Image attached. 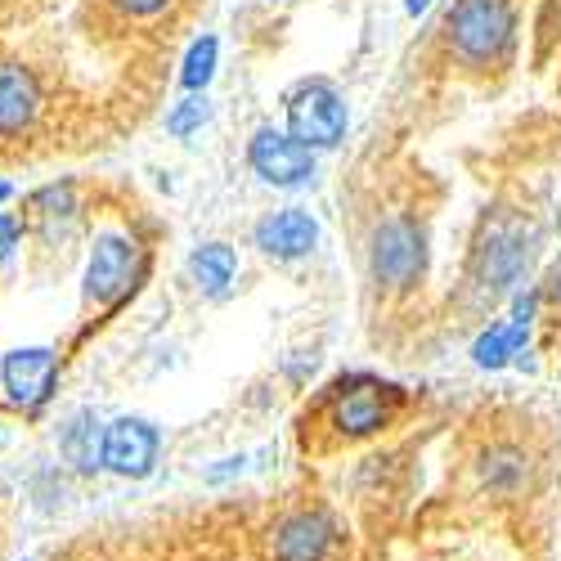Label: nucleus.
Here are the masks:
<instances>
[{
  "label": "nucleus",
  "instance_id": "nucleus-16",
  "mask_svg": "<svg viewBox=\"0 0 561 561\" xmlns=\"http://www.w3.org/2000/svg\"><path fill=\"white\" fill-rule=\"evenodd\" d=\"M27 225H55L59 216H72L77 207V194H72V184H45V190H36L27 203Z\"/></svg>",
  "mask_w": 561,
  "mask_h": 561
},
{
  "label": "nucleus",
  "instance_id": "nucleus-18",
  "mask_svg": "<svg viewBox=\"0 0 561 561\" xmlns=\"http://www.w3.org/2000/svg\"><path fill=\"white\" fill-rule=\"evenodd\" d=\"M203 122H207V100H184V104H175V108H171L167 130H171L175 139H184V135H194Z\"/></svg>",
  "mask_w": 561,
  "mask_h": 561
},
{
  "label": "nucleus",
  "instance_id": "nucleus-22",
  "mask_svg": "<svg viewBox=\"0 0 561 561\" xmlns=\"http://www.w3.org/2000/svg\"><path fill=\"white\" fill-rule=\"evenodd\" d=\"M427 5H432V0H404V10H409V14H423Z\"/></svg>",
  "mask_w": 561,
  "mask_h": 561
},
{
  "label": "nucleus",
  "instance_id": "nucleus-21",
  "mask_svg": "<svg viewBox=\"0 0 561 561\" xmlns=\"http://www.w3.org/2000/svg\"><path fill=\"white\" fill-rule=\"evenodd\" d=\"M543 297H548V301H557V306H561V270H557V274H552V278H548V288H543Z\"/></svg>",
  "mask_w": 561,
  "mask_h": 561
},
{
  "label": "nucleus",
  "instance_id": "nucleus-9",
  "mask_svg": "<svg viewBox=\"0 0 561 561\" xmlns=\"http://www.w3.org/2000/svg\"><path fill=\"white\" fill-rule=\"evenodd\" d=\"M248 162L265 184H278V190H293V184L310 180V171H314V153L306 145H297L288 130H274V126H261L252 135Z\"/></svg>",
  "mask_w": 561,
  "mask_h": 561
},
{
  "label": "nucleus",
  "instance_id": "nucleus-11",
  "mask_svg": "<svg viewBox=\"0 0 561 561\" xmlns=\"http://www.w3.org/2000/svg\"><path fill=\"white\" fill-rule=\"evenodd\" d=\"M535 477V458L526 445L517 440H490L481 454H477V481L485 494H499V499H517Z\"/></svg>",
  "mask_w": 561,
  "mask_h": 561
},
{
  "label": "nucleus",
  "instance_id": "nucleus-17",
  "mask_svg": "<svg viewBox=\"0 0 561 561\" xmlns=\"http://www.w3.org/2000/svg\"><path fill=\"white\" fill-rule=\"evenodd\" d=\"M216 55H220L216 36H203V41H194V50L184 55V72H180V81L190 85V90H203V85L216 77Z\"/></svg>",
  "mask_w": 561,
  "mask_h": 561
},
{
  "label": "nucleus",
  "instance_id": "nucleus-8",
  "mask_svg": "<svg viewBox=\"0 0 561 561\" xmlns=\"http://www.w3.org/2000/svg\"><path fill=\"white\" fill-rule=\"evenodd\" d=\"M162 436L145 417H117L104 427V467L122 481H145L158 467Z\"/></svg>",
  "mask_w": 561,
  "mask_h": 561
},
{
  "label": "nucleus",
  "instance_id": "nucleus-23",
  "mask_svg": "<svg viewBox=\"0 0 561 561\" xmlns=\"http://www.w3.org/2000/svg\"><path fill=\"white\" fill-rule=\"evenodd\" d=\"M5 198H10V184H5V180H0V203H5Z\"/></svg>",
  "mask_w": 561,
  "mask_h": 561
},
{
  "label": "nucleus",
  "instance_id": "nucleus-19",
  "mask_svg": "<svg viewBox=\"0 0 561 561\" xmlns=\"http://www.w3.org/2000/svg\"><path fill=\"white\" fill-rule=\"evenodd\" d=\"M113 5L122 14H130V19H153V14H162L171 5V0H113Z\"/></svg>",
  "mask_w": 561,
  "mask_h": 561
},
{
  "label": "nucleus",
  "instance_id": "nucleus-3",
  "mask_svg": "<svg viewBox=\"0 0 561 561\" xmlns=\"http://www.w3.org/2000/svg\"><path fill=\"white\" fill-rule=\"evenodd\" d=\"M404 400H409L404 387L373 378V373H351L346 382H337L329 391V427L346 445L373 440V436H382L400 417Z\"/></svg>",
  "mask_w": 561,
  "mask_h": 561
},
{
  "label": "nucleus",
  "instance_id": "nucleus-1",
  "mask_svg": "<svg viewBox=\"0 0 561 561\" xmlns=\"http://www.w3.org/2000/svg\"><path fill=\"white\" fill-rule=\"evenodd\" d=\"M265 561H346L351 530L329 503L284 507L261 535Z\"/></svg>",
  "mask_w": 561,
  "mask_h": 561
},
{
  "label": "nucleus",
  "instance_id": "nucleus-5",
  "mask_svg": "<svg viewBox=\"0 0 561 561\" xmlns=\"http://www.w3.org/2000/svg\"><path fill=\"white\" fill-rule=\"evenodd\" d=\"M368 270L387 293H409L427 274V239L409 216H391L373 229L368 243Z\"/></svg>",
  "mask_w": 561,
  "mask_h": 561
},
{
  "label": "nucleus",
  "instance_id": "nucleus-2",
  "mask_svg": "<svg viewBox=\"0 0 561 561\" xmlns=\"http://www.w3.org/2000/svg\"><path fill=\"white\" fill-rule=\"evenodd\" d=\"M445 41L462 68L490 72L507 64L512 41H517L512 0H454V10L445 14Z\"/></svg>",
  "mask_w": 561,
  "mask_h": 561
},
{
  "label": "nucleus",
  "instance_id": "nucleus-6",
  "mask_svg": "<svg viewBox=\"0 0 561 561\" xmlns=\"http://www.w3.org/2000/svg\"><path fill=\"white\" fill-rule=\"evenodd\" d=\"M139 274H145V252L130 233H100L85 265V301H95L100 310L122 306Z\"/></svg>",
  "mask_w": 561,
  "mask_h": 561
},
{
  "label": "nucleus",
  "instance_id": "nucleus-4",
  "mask_svg": "<svg viewBox=\"0 0 561 561\" xmlns=\"http://www.w3.org/2000/svg\"><path fill=\"white\" fill-rule=\"evenodd\" d=\"M530 265V248H526V229L522 220H507L499 216L494 225H485L481 243L472 248V265H467V278H472V288L481 297H503L512 293V284L526 274Z\"/></svg>",
  "mask_w": 561,
  "mask_h": 561
},
{
  "label": "nucleus",
  "instance_id": "nucleus-13",
  "mask_svg": "<svg viewBox=\"0 0 561 561\" xmlns=\"http://www.w3.org/2000/svg\"><path fill=\"white\" fill-rule=\"evenodd\" d=\"M41 117V85L23 64H0V135H23Z\"/></svg>",
  "mask_w": 561,
  "mask_h": 561
},
{
  "label": "nucleus",
  "instance_id": "nucleus-12",
  "mask_svg": "<svg viewBox=\"0 0 561 561\" xmlns=\"http://www.w3.org/2000/svg\"><path fill=\"white\" fill-rule=\"evenodd\" d=\"M314 239H319V225H314L306 211H297V207L270 211V216L256 225V248H261L265 256H274V261H297V256H306V252L314 248Z\"/></svg>",
  "mask_w": 561,
  "mask_h": 561
},
{
  "label": "nucleus",
  "instance_id": "nucleus-15",
  "mask_svg": "<svg viewBox=\"0 0 561 561\" xmlns=\"http://www.w3.org/2000/svg\"><path fill=\"white\" fill-rule=\"evenodd\" d=\"M233 248L229 243H207L190 256V274H194V284L207 293V297H220L229 284H233Z\"/></svg>",
  "mask_w": 561,
  "mask_h": 561
},
{
  "label": "nucleus",
  "instance_id": "nucleus-20",
  "mask_svg": "<svg viewBox=\"0 0 561 561\" xmlns=\"http://www.w3.org/2000/svg\"><path fill=\"white\" fill-rule=\"evenodd\" d=\"M19 248V220L0 216V261H10V252Z\"/></svg>",
  "mask_w": 561,
  "mask_h": 561
},
{
  "label": "nucleus",
  "instance_id": "nucleus-10",
  "mask_svg": "<svg viewBox=\"0 0 561 561\" xmlns=\"http://www.w3.org/2000/svg\"><path fill=\"white\" fill-rule=\"evenodd\" d=\"M55 382H59V359L45 346L10 351L5 359H0V387H5L10 404H19V409H41L45 400H50Z\"/></svg>",
  "mask_w": 561,
  "mask_h": 561
},
{
  "label": "nucleus",
  "instance_id": "nucleus-7",
  "mask_svg": "<svg viewBox=\"0 0 561 561\" xmlns=\"http://www.w3.org/2000/svg\"><path fill=\"white\" fill-rule=\"evenodd\" d=\"M288 135L306 149H333L346 135V100L329 81H301L288 95Z\"/></svg>",
  "mask_w": 561,
  "mask_h": 561
},
{
  "label": "nucleus",
  "instance_id": "nucleus-14",
  "mask_svg": "<svg viewBox=\"0 0 561 561\" xmlns=\"http://www.w3.org/2000/svg\"><path fill=\"white\" fill-rule=\"evenodd\" d=\"M59 449H64V458L77 467V472H100L104 467V427L95 423V413H77L72 423L64 427V436H59Z\"/></svg>",
  "mask_w": 561,
  "mask_h": 561
}]
</instances>
